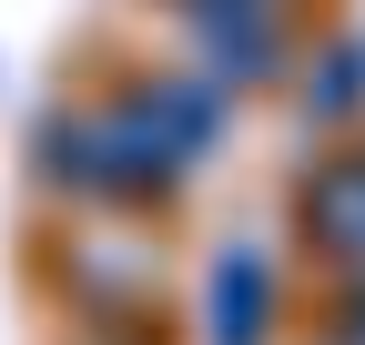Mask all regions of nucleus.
<instances>
[{"instance_id":"39448f33","label":"nucleus","mask_w":365,"mask_h":345,"mask_svg":"<svg viewBox=\"0 0 365 345\" xmlns=\"http://www.w3.org/2000/svg\"><path fill=\"white\" fill-rule=\"evenodd\" d=\"M355 92H365V41H355V51H335V61H325V81H314V112H345Z\"/></svg>"},{"instance_id":"7ed1b4c3","label":"nucleus","mask_w":365,"mask_h":345,"mask_svg":"<svg viewBox=\"0 0 365 345\" xmlns=\"http://www.w3.org/2000/svg\"><path fill=\"white\" fill-rule=\"evenodd\" d=\"M182 21L213 31L234 71H264V61H274V21H264V0H182Z\"/></svg>"},{"instance_id":"20e7f679","label":"nucleus","mask_w":365,"mask_h":345,"mask_svg":"<svg viewBox=\"0 0 365 345\" xmlns=\"http://www.w3.org/2000/svg\"><path fill=\"white\" fill-rule=\"evenodd\" d=\"M254 315H264V254H223V274H213V345H254Z\"/></svg>"},{"instance_id":"f257e3e1","label":"nucleus","mask_w":365,"mask_h":345,"mask_svg":"<svg viewBox=\"0 0 365 345\" xmlns=\"http://www.w3.org/2000/svg\"><path fill=\"white\" fill-rule=\"evenodd\" d=\"M213 133H223V92L213 81H153V92H132L122 112H102L81 133V153H91L81 183H173Z\"/></svg>"},{"instance_id":"f03ea898","label":"nucleus","mask_w":365,"mask_h":345,"mask_svg":"<svg viewBox=\"0 0 365 345\" xmlns=\"http://www.w3.org/2000/svg\"><path fill=\"white\" fill-rule=\"evenodd\" d=\"M304 234L325 254H365V163H325L304 193Z\"/></svg>"}]
</instances>
